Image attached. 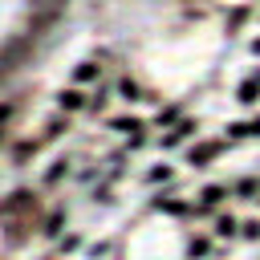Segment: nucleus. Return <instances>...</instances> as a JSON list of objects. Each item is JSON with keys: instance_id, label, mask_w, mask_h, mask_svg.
<instances>
[{"instance_id": "nucleus-1", "label": "nucleus", "mask_w": 260, "mask_h": 260, "mask_svg": "<svg viewBox=\"0 0 260 260\" xmlns=\"http://www.w3.org/2000/svg\"><path fill=\"white\" fill-rule=\"evenodd\" d=\"M110 126H114L118 134H130V146H138V142H142V122H134V118H114Z\"/></svg>"}, {"instance_id": "nucleus-2", "label": "nucleus", "mask_w": 260, "mask_h": 260, "mask_svg": "<svg viewBox=\"0 0 260 260\" xmlns=\"http://www.w3.org/2000/svg\"><path fill=\"white\" fill-rule=\"evenodd\" d=\"M57 106H61L65 114H73V110H81V106H85V93H81V89H65V93L57 98Z\"/></svg>"}, {"instance_id": "nucleus-3", "label": "nucleus", "mask_w": 260, "mask_h": 260, "mask_svg": "<svg viewBox=\"0 0 260 260\" xmlns=\"http://www.w3.org/2000/svg\"><path fill=\"white\" fill-rule=\"evenodd\" d=\"M219 146H223V142H203L199 150H191V162H195V167H207V158L219 154Z\"/></svg>"}, {"instance_id": "nucleus-4", "label": "nucleus", "mask_w": 260, "mask_h": 260, "mask_svg": "<svg viewBox=\"0 0 260 260\" xmlns=\"http://www.w3.org/2000/svg\"><path fill=\"white\" fill-rule=\"evenodd\" d=\"M191 130H199V122H179V126H175V130H171V134H167L162 142H167V146H175V142H183V138H187Z\"/></svg>"}, {"instance_id": "nucleus-5", "label": "nucleus", "mask_w": 260, "mask_h": 260, "mask_svg": "<svg viewBox=\"0 0 260 260\" xmlns=\"http://www.w3.org/2000/svg\"><path fill=\"white\" fill-rule=\"evenodd\" d=\"M223 195H228V187L211 183V187H203V203H199V207H215V203H223Z\"/></svg>"}, {"instance_id": "nucleus-6", "label": "nucleus", "mask_w": 260, "mask_h": 260, "mask_svg": "<svg viewBox=\"0 0 260 260\" xmlns=\"http://www.w3.org/2000/svg\"><path fill=\"white\" fill-rule=\"evenodd\" d=\"M256 93H260V73L248 77V81L240 85V102H256Z\"/></svg>"}, {"instance_id": "nucleus-7", "label": "nucleus", "mask_w": 260, "mask_h": 260, "mask_svg": "<svg viewBox=\"0 0 260 260\" xmlns=\"http://www.w3.org/2000/svg\"><path fill=\"white\" fill-rule=\"evenodd\" d=\"M16 110H20V102H16V98H8V102L0 106V134H4V126L12 122V114H16Z\"/></svg>"}, {"instance_id": "nucleus-8", "label": "nucleus", "mask_w": 260, "mask_h": 260, "mask_svg": "<svg viewBox=\"0 0 260 260\" xmlns=\"http://www.w3.org/2000/svg\"><path fill=\"white\" fill-rule=\"evenodd\" d=\"M236 228H240V223H236L232 215H223V219H215V236H236Z\"/></svg>"}, {"instance_id": "nucleus-9", "label": "nucleus", "mask_w": 260, "mask_h": 260, "mask_svg": "<svg viewBox=\"0 0 260 260\" xmlns=\"http://www.w3.org/2000/svg\"><path fill=\"white\" fill-rule=\"evenodd\" d=\"M93 73H102V65H93V61H85V65L77 69V81H89Z\"/></svg>"}, {"instance_id": "nucleus-10", "label": "nucleus", "mask_w": 260, "mask_h": 260, "mask_svg": "<svg viewBox=\"0 0 260 260\" xmlns=\"http://www.w3.org/2000/svg\"><path fill=\"white\" fill-rule=\"evenodd\" d=\"M240 228H244V236H248V240H260V219H244Z\"/></svg>"}, {"instance_id": "nucleus-11", "label": "nucleus", "mask_w": 260, "mask_h": 260, "mask_svg": "<svg viewBox=\"0 0 260 260\" xmlns=\"http://www.w3.org/2000/svg\"><path fill=\"white\" fill-rule=\"evenodd\" d=\"M65 171H69V158H61V167H53V171H49V175H45V179H49V183H57V179H61V175H65Z\"/></svg>"}, {"instance_id": "nucleus-12", "label": "nucleus", "mask_w": 260, "mask_h": 260, "mask_svg": "<svg viewBox=\"0 0 260 260\" xmlns=\"http://www.w3.org/2000/svg\"><path fill=\"white\" fill-rule=\"evenodd\" d=\"M146 179H150V183H158V179H162V183H167V179H171V167H154V171H150V175H146Z\"/></svg>"}, {"instance_id": "nucleus-13", "label": "nucleus", "mask_w": 260, "mask_h": 260, "mask_svg": "<svg viewBox=\"0 0 260 260\" xmlns=\"http://www.w3.org/2000/svg\"><path fill=\"white\" fill-rule=\"evenodd\" d=\"M256 187H260V183H256V179H244V183H240V187H236V191H240V195H244V199H248V195H252V191H256Z\"/></svg>"}, {"instance_id": "nucleus-14", "label": "nucleus", "mask_w": 260, "mask_h": 260, "mask_svg": "<svg viewBox=\"0 0 260 260\" xmlns=\"http://www.w3.org/2000/svg\"><path fill=\"white\" fill-rule=\"evenodd\" d=\"M154 207H167V211H183L179 199H154Z\"/></svg>"}, {"instance_id": "nucleus-15", "label": "nucleus", "mask_w": 260, "mask_h": 260, "mask_svg": "<svg viewBox=\"0 0 260 260\" xmlns=\"http://www.w3.org/2000/svg\"><path fill=\"white\" fill-rule=\"evenodd\" d=\"M252 49H256V53H260V41H256V45H252Z\"/></svg>"}]
</instances>
